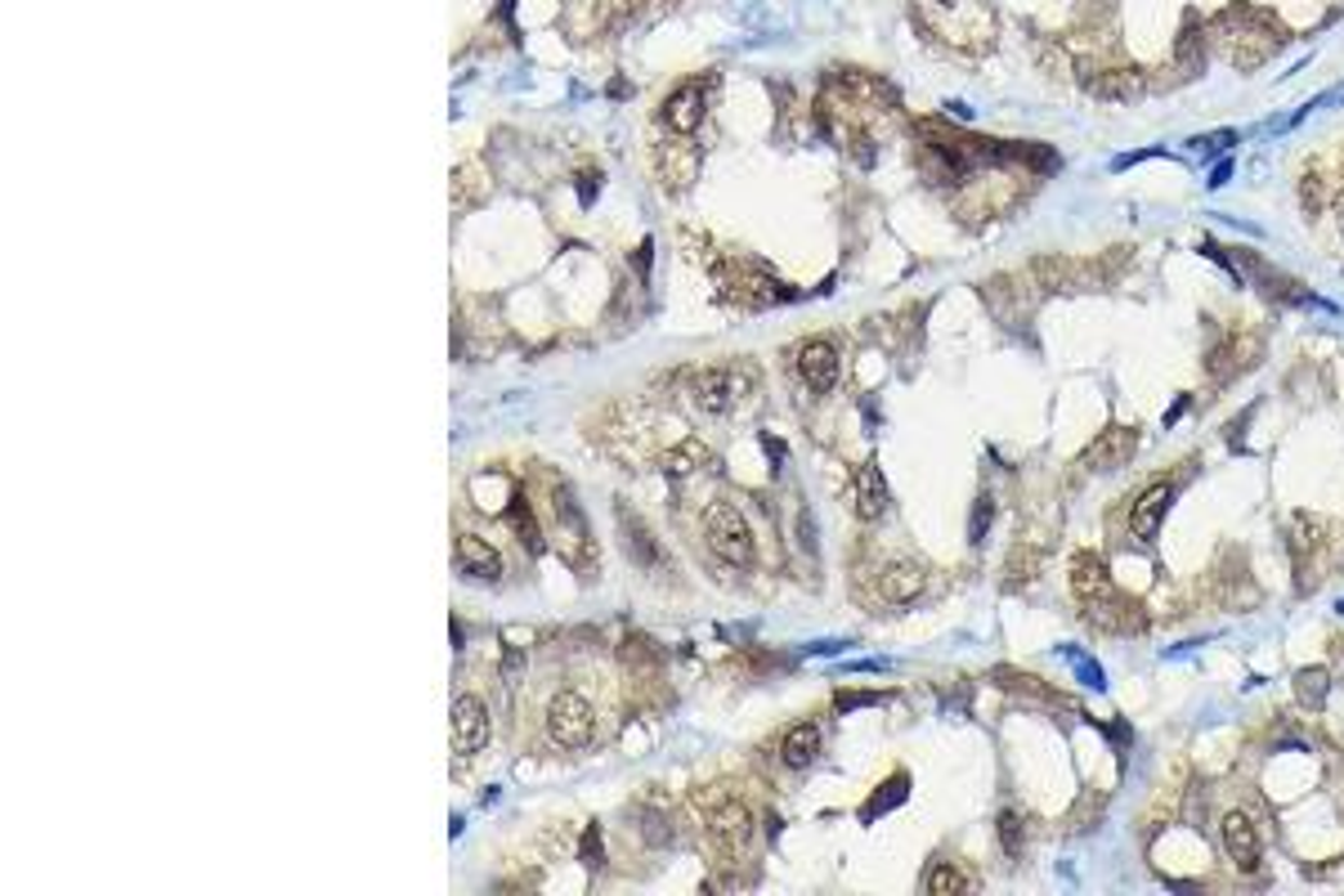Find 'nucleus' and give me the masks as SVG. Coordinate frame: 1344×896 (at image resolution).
<instances>
[{"mask_svg":"<svg viewBox=\"0 0 1344 896\" xmlns=\"http://www.w3.org/2000/svg\"><path fill=\"white\" fill-rule=\"evenodd\" d=\"M1071 660H1075V668H1081L1085 685H1094V691H1102V685H1108V681H1102V668H1098V664H1089L1085 654H1075V650H1071Z\"/></svg>","mask_w":1344,"mask_h":896,"instance_id":"nucleus-24","label":"nucleus"},{"mask_svg":"<svg viewBox=\"0 0 1344 896\" xmlns=\"http://www.w3.org/2000/svg\"><path fill=\"white\" fill-rule=\"evenodd\" d=\"M704 543H708V552L722 560V565H731V570H749L754 565V529H749V520H744V512L735 502H712L708 512H704Z\"/></svg>","mask_w":1344,"mask_h":896,"instance_id":"nucleus-4","label":"nucleus"},{"mask_svg":"<svg viewBox=\"0 0 1344 896\" xmlns=\"http://www.w3.org/2000/svg\"><path fill=\"white\" fill-rule=\"evenodd\" d=\"M1085 90L1094 99H1108V104H1129V99H1139L1143 90H1148V81H1143V72H1133V68H1108V72H1098V77H1089L1085 81Z\"/></svg>","mask_w":1344,"mask_h":896,"instance_id":"nucleus-15","label":"nucleus"},{"mask_svg":"<svg viewBox=\"0 0 1344 896\" xmlns=\"http://www.w3.org/2000/svg\"><path fill=\"white\" fill-rule=\"evenodd\" d=\"M1071 592H1075V601L1085 606V614H1089L1098 627H1108V633H1129V627H1143L1139 606L1125 601V596L1116 592V583H1112V574H1108V565H1102V556H1094V552H1081V556L1071 560Z\"/></svg>","mask_w":1344,"mask_h":896,"instance_id":"nucleus-2","label":"nucleus"},{"mask_svg":"<svg viewBox=\"0 0 1344 896\" xmlns=\"http://www.w3.org/2000/svg\"><path fill=\"white\" fill-rule=\"evenodd\" d=\"M1192 148H1206V153H1214V148H1233V144H1241V135L1237 131H1210V135H1197V139H1187Z\"/></svg>","mask_w":1344,"mask_h":896,"instance_id":"nucleus-22","label":"nucleus"},{"mask_svg":"<svg viewBox=\"0 0 1344 896\" xmlns=\"http://www.w3.org/2000/svg\"><path fill=\"white\" fill-rule=\"evenodd\" d=\"M1139 453V431L1133 426H1108V431H1098L1094 435V444L1085 448V466L1089 471H1121V466H1129V458Z\"/></svg>","mask_w":1344,"mask_h":896,"instance_id":"nucleus-11","label":"nucleus"},{"mask_svg":"<svg viewBox=\"0 0 1344 896\" xmlns=\"http://www.w3.org/2000/svg\"><path fill=\"white\" fill-rule=\"evenodd\" d=\"M933 5H946V10H950V5H964V0H933Z\"/></svg>","mask_w":1344,"mask_h":896,"instance_id":"nucleus-27","label":"nucleus"},{"mask_svg":"<svg viewBox=\"0 0 1344 896\" xmlns=\"http://www.w3.org/2000/svg\"><path fill=\"white\" fill-rule=\"evenodd\" d=\"M1000 847H1004V856H1022V820H1018V812H1000Z\"/></svg>","mask_w":1344,"mask_h":896,"instance_id":"nucleus-21","label":"nucleus"},{"mask_svg":"<svg viewBox=\"0 0 1344 896\" xmlns=\"http://www.w3.org/2000/svg\"><path fill=\"white\" fill-rule=\"evenodd\" d=\"M1223 18L1237 23V32H1228V27L1214 23V37H1219L1223 54H1228V64H1237V68L1264 64V58L1277 50V41H1281V37H1277V18L1264 14V10H1254V5L1223 10Z\"/></svg>","mask_w":1344,"mask_h":896,"instance_id":"nucleus-3","label":"nucleus"},{"mask_svg":"<svg viewBox=\"0 0 1344 896\" xmlns=\"http://www.w3.org/2000/svg\"><path fill=\"white\" fill-rule=\"evenodd\" d=\"M614 673L592 650H543L516 704V731L529 749L587 754L614 731Z\"/></svg>","mask_w":1344,"mask_h":896,"instance_id":"nucleus-1","label":"nucleus"},{"mask_svg":"<svg viewBox=\"0 0 1344 896\" xmlns=\"http://www.w3.org/2000/svg\"><path fill=\"white\" fill-rule=\"evenodd\" d=\"M856 516L865 525H874V520L887 516V480H883L879 462H865L856 471Z\"/></svg>","mask_w":1344,"mask_h":896,"instance_id":"nucleus-16","label":"nucleus"},{"mask_svg":"<svg viewBox=\"0 0 1344 896\" xmlns=\"http://www.w3.org/2000/svg\"><path fill=\"white\" fill-rule=\"evenodd\" d=\"M1170 502H1175V485H1148L1139 498H1133V506H1129V533L1139 538V543H1156Z\"/></svg>","mask_w":1344,"mask_h":896,"instance_id":"nucleus-12","label":"nucleus"},{"mask_svg":"<svg viewBox=\"0 0 1344 896\" xmlns=\"http://www.w3.org/2000/svg\"><path fill=\"white\" fill-rule=\"evenodd\" d=\"M798 377L812 395H829L833 385H839V350H833L829 337L798 345Z\"/></svg>","mask_w":1344,"mask_h":896,"instance_id":"nucleus-8","label":"nucleus"},{"mask_svg":"<svg viewBox=\"0 0 1344 896\" xmlns=\"http://www.w3.org/2000/svg\"><path fill=\"white\" fill-rule=\"evenodd\" d=\"M964 887H968V879L954 870L950 860H937L933 870H928V892H937V896H941V892H964Z\"/></svg>","mask_w":1344,"mask_h":896,"instance_id":"nucleus-19","label":"nucleus"},{"mask_svg":"<svg viewBox=\"0 0 1344 896\" xmlns=\"http://www.w3.org/2000/svg\"><path fill=\"white\" fill-rule=\"evenodd\" d=\"M1228 175H1233V162H1219V166L1210 171L1206 185H1210V189H1223V185H1228Z\"/></svg>","mask_w":1344,"mask_h":896,"instance_id":"nucleus-26","label":"nucleus"},{"mask_svg":"<svg viewBox=\"0 0 1344 896\" xmlns=\"http://www.w3.org/2000/svg\"><path fill=\"white\" fill-rule=\"evenodd\" d=\"M453 560H458V570H462L466 579H480V583H498V579H502V556H498V547L485 543V538H475V533H458Z\"/></svg>","mask_w":1344,"mask_h":896,"instance_id":"nucleus-14","label":"nucleus"},{"mask_svg":"<svg viewBox=\"0 0 1344 896\" xmlns=\"http://www.w3.org/2000/svg\"><path fill=\"white\" fill-rule=\"evenodd\" d=\"M704 112H708V95H704L700 81H681L673 95L664 99V108H660L664 126H668L673 135H695V131L704 126Z\"/></svg>","mask_w":1344,"mask_h":896,"instance_id":"nucleus-9","label":"nucleus"},{"mask_svg":"<svg viewBox=\"0 0 1344 896\" xmlns=\"http://www.w3.org/2000/svg\"><path fill=\"white\" fill-rule=\"evenodd\" d=\"M1327 691H1331L1327 668H1304V673L1295 677V695H1300L1304 708H1322V704H1327Z\"/></svg>","mask_w":1344,"mask_h":896,"instance_id":"nucleus-18","label":"nucleus"},{"mask_svg":"<svg viewBox=\"0 0 1344 896\" xmlns=\"http://www.w3.org/2000/svg\"><path fill=\"white\" fill-rule=\"evenodd\" d=\"M923 587H928V570H923V560H914V556L883 560V570L874 574V592L887 606H910L914 596H923Z\"/></svg>","mask_w":1344,"mask_h":896,"instance_id":"nucleus-7","label":"nucleus"},{"mask_svg":"<svg viewBox=\"0 0 1344 896\" xmlns=\"http://www.w3.org/2000/svg\"><path fill=\"white\" fill-rule=\"evenodd\" d=\"M816 754H820V727H816V722H798V727L785 731V739H780V762H785L789 771H806V766L816 762Z\"/></svg>","mask_w":1344,"mask_h":896,"instance_id":"nucleus-17","label":"nucleus"},{"mask_svg":"<svg viewBox=\"0 0 1344 896\" xmlns=\"http://www.w3.org/2000/svg\"><path fill=\"white\" fill-rule=\"evenodd\" d=\"M1219 843H1223V856H1228L1237 870H1254V865H1260V833H1254L1246 812H1228L1219 820Z\"/></svg>","mask_w":1344,"mask_h":896,"instance_id":"nucleus-13","label":"nucleus"},{"mask_svg":"<svg viewBox=\"0 0 1344 896\" xmlns=\"http://www.w3.org/2000/svg\"><path fill=\"white\" fill-rule=\"evenodd\" d=\"M493 735V722H489V704L480 695L462 691L453 700V712H448V744H453L458 758H475L485 754V744Z\"/></svg>","mask_w":1344,"mask_h":896,"instance_id":"nucleus-6","label":"nucleus"},{"mask_svg":"<svg viewBox=\"0 0 1344 896\" xmlns=\"http://www.w3.org/2000/svg\"><path fill=\"white\" fill-rule=\"evenodd\" d=\"M1175 54H1179V68H1187V72H1192V68L1202 64V54H1206V37H1202L1197 27L1187 23V27H1183V37H1179V50H1175Z\"/></svg>","mask_w":1344,"mask_h":896,"instance_id":"nucleus-20","label":"nucleus"},{"mask_svg":"<svg viewBox=\"0 0 1344 896\" xmlns=\"http://www.w3.org/2000/svg\"><path fill=\"white\" fill-rule=\"evenodd\" d=\"M1340 614H1344V601H1340Z\"/></svg>","mask_w":1344,"mask_h":896,"instance_id":"nucleus-28","label":"nucleus"},{"mask_svg":"<svg viewBox=\"0 0 1344 896\" xmlns=\"http://www.w3.org/2000/svg\"><path fill=\"white\" fill-rule=\"evenodd\" d=\"M906 798V775H896V780L887 785V793L883 798H874L870 806H865V816H874V812H883V806H892V802H901Z\"/></svg>","mask_w":1344,"mask_h":896,"instance_id":"nucleus-23","label":"nucleus"},{"mask_svg":"<svg viewBox=\"0 0 1344 896\" xmlns=\"http://www.w3.org/2000/svg\"><path fill=\"white\" fill-rule=\"evenodd\" d=\"M754 395V372L749 368H704L691 377V399L704 412H731L739 399Z\"/></svg>","mask_w":1344,"mask_h":896,"instance_id":"nucleus-5","label":"nucleus"},{"mask_svg":"<svg viewBox=\"0 0 1344 896\" xmlns=\"http://www.w3.org/2000/svg\"><path fill=\"white\" fill-rule=\"evenodd\" d=\"M708 833L722 852H744V843H749V833H754V812L739 798H722L708 812Z\"/></svg>","mask_w":1344,"mask_h":896,"instance_id":"nucleus-10","label":"nucleus"},{"mask_svg":"<svg viewBox=\"0 0 1344 896\" xmlns=\"http://www.w3.org/2000/svg\"><path fill=\"white\" fill-rule=\"evenodd\" d=\"M991 512H995L991 498H977V512H973V543H981V529L991 525Z\"/></svg>","mask_w":1344,"mask_h":896,"instance_id":"nucleus-25","label":"nucleus"}]
</instances>
